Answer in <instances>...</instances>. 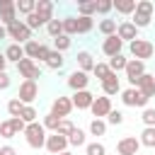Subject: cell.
<instances>
[{
    "instance_id": "obj_26",
    "label": "cell",
    "mask_w": 155,
    "mask_h": 155,
    "mask_svg": "<svg viewBox=\"0 0 155 155\" xmlns=\"http://www.w3.org/2000/svg\"><path fill=\"white\" fill-rule=\"evenodd\" d=\"M111 5H114V10H116L119 15H124V17H131V15L136 12V0H114Z\"/></svg>"
},
{
    "instance_id": "obj_12",
    "label": "cell",
    "mask_w": 155,
    "mask_h": 155,
    "mask_svg": "<svg viewBox=\"0 0 155 155\" xmlns=\"http://www.w3.org/2000/svg\"><path fill=\"white\" fill-rule=\"evenodd\" d=\"M111 109H114V107H111V99L104 97V94H102V97H94V102H92V107H90V111H92L94 119H107Z\"/></svg>"
},
{
    "instance_id": "obj_28",
    "label": "cell",
    "mask_w": 155,
    "mask_h": 155,
    "mask_svg": "<svg viewBox=\"0 0 155 155\" xmlns=\"http://www.w3.org/2000/svg\"><path fill=\"white\" fill-rule=\"evenodd\" d=\"M63 63H65V56L51 48V53H48V58H46V63H44V65H46L48 70H61V68H63Z\"/></svg>"
},
{
    "instance_id": "obj_56",
    "label": "cell",
    "mask_w": 155,
    "mask_h": 155,
    "mask_svg": "<svg viewBox=\"0 0 155 155\" xmlns=\"http://www.w3.org/2000/svg\"><path fill=\"white\" fill-rule=\"evenodd\" d=\"M138 155H140V153H138Z\"/></svg>"
},
{
    "instance_id": "obj_52",
    "label": "cell",
    "mask_w": 155,
    "mask_h": 155,
    "mask_svg": "<svg viewBox=\"0 0 155 155\" xmlns=\"http://www.w3.org/2000/svg\"><path fill=\"white\" fill-rule=\"evenodd\" d=\"M5 68H7V58H5V53L0 51V73H5Z\"/></svg>"
},
{
    "instance_id": "obj_32",
    "label": "cell",
    "mask_w": 155,
    "mask_h": 155,
    "mask_svg": "<svg viewBox=\"0 0 155 155\" xmlns=\"http://www.w3.org/2000/svg\"><path fill=\"white\" fill-rule=\"evenodd\" d=\"M70 46H73V39H70V36H65V34H61V36H56V39H53V51H58V53L70 51Z\"/></svg>"
},
{
    "instance_id": "obj_42",
    "label": "cell",
    "mask_w": 155,
    "mask_h": 155,
    "mask_svg": "<svg viewBox=\"0 0 155 155\" xmlns=\"http://www.w3.org/2000/svg\"><path fill=\"white\" fill-rule=\"evenodd\" d=\"M22 109H24V104H22L17 97H12V99L7 102V114H10V119H12V116H19Z\"/></svg>"
},
{
    "instance_id": "obj_19",
    "label": "cell",
    "mask_w": 155,
    "mask_h": 155,
    "mask_svg": "<svg viewBox=\"0 0 155 155\" xmlns=\"http://www.w3.org/2000/svg\"><path fill=\"white\" fill-rule=\"evenodd\" d=\"M136 87H138L148 99H153V97H155V78H153V73H145V75L138 80V85H136Z\"/></svg>"
},
{
    "instance_id": "obj_2",
    "label": "cell",
    "mask_w": 155,
    "mask_h": 155,
    "mask_svg": "<svg viewBox=\"0 0 155 155\" xmlns=\"http://www.w3.org/2000/svg\"><path fill=\"white\" fill-rule=\"evenodd\" d=\"M46 128L39 124V121H34V124H27V128H24V140H27V145L29 148H34V150H39V148H44L46 145Z\"/></svg>"
},
{
    "instance_id": "obj_9",
    "label": "cell",
    "mask_w": 155,
    "mask_h": 155,
    "mask_svg": "<svg viewBox=\"0 0 155 155\" xmlns=\"http://www.w3.org/2000/svg\"><path fill=\"white\" fill-rule=\"evenodd\" d=\"M140 153V140L136 136H124L116 143V155H138Z\"/></svg>"
},
{
    "instance_id": "obj_49",
    "label": "cell",
    "mask_w": 155,
    "mask_h": 155,
    "mask_svg": "<svg viewBox=\"0 0 155 155\" xmlns=\"http://www.w3.org/2000/svg\"><path fill=\"white\" fill-rule=\"evenodd\" d=\"M10 124H12V128H15V133H17V136H19V133H24V128H27V124H24L19 116H12V119H10Z\"/></svg>"
},
{
    "instance_id": "obj_29",
    "label": "cell",
    "mask_w": 155,
    "mask_h": 155,
    "mask_svg": "<svg viewBox=\"0 0 155 155\" xmlns=\"http://www.w3.org/2000/svg\"><path fill=\"white\" fill-rule=\"evenodd\" d=\"M126 63H128V58H126L124 53H116V56H111V58H109V63H107V65H109V70H111V73H116V75H119V73H124Z\"/></svg>"
},
{
    "instance_id": "obj_21",
    "label": "cell",
    "mask_w": 155,
    "mask_h": 155,
    "mask_svg": "<svg viewBox=\"0 0 155 155\" xmlns=\"http://www.w3.org/2000/svg\"><path fill=\"white\" fill-rule=\"evenodd\" d=\"M53 0H36V7H34V12L39 15V17H44L46 22H51L53 19Z\"/></svg>"
},
{
    "instance_id": "obj_46",
    "label": "cell",
    "mask_w": 155,
    "mask_h": 155,
    "mask_svg": "<svg viewBox=\"0 0 155 155\" xmlns=\"http://www.w3.org/2000/svg\"><path fill=\"white\" fill-rule=\"evenodd\" d=\"M114 10V5H111V0H97V15H102V17H109V12Z\"/></svg>"
},
{
    "instance_id": "obj_35",
    "label": "cell",
    "mask_w": 155,
    "mask_h": 155,
    "mask_svg": "<svg viewBox=\"0 0 155 155\" xmlns=\"http://www.w3.org/2000/svg\"><path fill=\"white\" fill-rule=\"evenodd\" d=\"M58 124H61V119H58L56 114H51V111L41 119V126L46 128V133H48V131H51V133H56V131H58Z\"/></svg>"
},
{
    "instance_id": "obj_17",
    "label": "cell",
    "mask_w": 155,
    "mask_h": 155,
    "mask_svg": "<svg viewBox=\"0 0 155 155\" xmlns=\"http://www.w3.org/2000/svg\"><path fill=\"white\" fill-rule=\"evenodd\" d=\"M70 102H73V109H90L92 107V102H94V94L90 92V90H80V92H73V97H70Z\"/></svg>"
},
{
    "instance_id": "obj_45",
    "label": "cell",
    "mask_w": 155,
    "mask_h": 155,
    "mask_svg": "<svg viewBox=\"0 0 155 155\" xmlns=\"http://www.w3.org/2000/svg\"><path fill=\"white\" fill-rule=\"evenodd\" d=\"M140 121H143L145 126H155V109H153V107H145V109L140 111Z\"/></svg>"
},
{
    "instance_id": "obj_30",
    "label": "cell",
    "mask_w": 155,
    "mask_h": 155,
    "mask_svg": "<svg viewBox=\"0 0 155 155\" xmlns=\"http://www.w3.org/2000/svg\"><path fill=\"white\" fill-rule=\"evenodd\" d=\"M140 145L143 148H155V126H145L143 131H140Z\"/></svg>"
},
{
    "instance_id": "obj_20",
    "label": "cell",
    "mask_w": 155,
    "mask_h": 155,
    "mask_svg": "<svg viewBox=\"0 0 155 155\" xmlns=\"http://www.w3.org/2000/svg\"><path fill=\"white\" fill-rule=\"evenodd\" d=\"M75 61H78V70H82V73H92V68H94V63H97L90 51H78Z\"/></svg>"
},
{
    "instance_id": "obj_51",
    "label": "cell",
    "mask_w": 155,
    "mask_h": 155,
    "mask_svg": "<svg viewBox=\"0 0 155 155\" xmlns=\"http://www.w3.org/2000/svg\"><path fill=\"white\" fill-rule=\"evenodd\" d=\"M0 155H17V150L12 145H0Z\"/></svg>"
},
{
    "instance_id": "obj_53",
    "label": "cell",
    "mask_w": 155,
    "mask_h": 155,
    "mask_svg": "<svg viewBox=\"0 0 155 155\" xmlns=\"http://www.w3.org/2000/svg\"><path fill=\"white\" fill-rule=\"evenodd\" d=\"M2 39H7V29L0 24V41H2Z\"/></svg>"
},
{
    "instance_id": "obj_48",
    "label": "cell",
    "mask_w": 155,
    "mask_h": 155,
    "mask_svg": "<svg viewBox=\"0 0 155 155\" xmlns=\"http://www.w3.org/2000/svg\"><path fill=\"white\" fill-rule=\"evenodd\" d=\"M48 53H51V48H48L46 44H41V46H39V53H36V58H34V63H46Z\"/></svg>"
},
{
    "instance_id": "obj_41",
    "label": "cell",
    "mask_w": 155,
    "mask_h": 155,
    "mask_svg": "<svg viewBox=\"0 0 155 155\" xmlns=\"http://www.w3.org/2000/svg\"><path fill=\"white\" fill-rule=\"evenodd\" d=\"M85 155H107V148H104V143L94 140V143H87L85 145Z\"/></svg>"
},
{
    "instance_id": "obj_11",
    "label": "cell",
    "mask_w": 155,
    "mask_h": 155,
    "mask_svg": "<svg viewBox=\"0 0 155 155\" xmlns=\"http://www.w3.org/2000/svg\"><path fill=\"white\" fill-rule=\"evenodd\" d=\"M70 111H73V102H70V97H63V94H58V97L51 102V114H56L58 119H65V116H70Z\"/></svg>"
},
{
    "instance_id": "obj_31",
    "label": "cell",
    "mask_w": 155,
    "mask_h": 155,
    "mask_svg": "<svg viewBox=\"0 0 155 155\" xmlns=\"http://www.w3.org/2000/svg\"><path fill=\"white\" fill-rule=\"evenodd\" d=\"M90 136H94V138L107 136V121L104 119H92L90 121Z\"/></svg>"
},
{
    "instance_id": "obj_54",
    "label": "cell",
    "mask_w": 155,
    "mask_h": 155,
    "mask_svg": "<svg viewBox=\"0 0 155 155\" xmlns=\"http://www.w3.org/2000/svg\"><path fill=\"white\" fill-rule=\"evenodd\" d=\"M61 155H73V153H70V150H65V153H61Z\"/></svg>"
},
{
    "instance_id": "obj_43",
    "label": "cell",
    "mask_w": 155,
    "mask_h": 155,
    "mask_svg": "<svg viewBox=\"0 0 155 155\" xmlns=\"http://www.w3.org/2000/svg\"><path fill=\"white\" fill-rule=\"evenodd\" d=\"M104 121H107V126H119V124H124V111L111 109V111H109V116H107Z\"/></svg>"
},
{
    "instance_id": "obj_50",
    "label": "cell",
    "mask_w": 155,
    "mask_h": 155,
    "mask_svg": "<svg viewBox=\"0 0 155 155\" xmlns=\"http://www.w3.org/2000/svg\"><path fill=\"white\" fill-rule=\"evenodd\" d=\"M10 85H12V78L7 75V70L0 73V90H10Z\"/></svg>"
},
{
    "instance_id": "obj_36",
    "label": "cell",
    "mask_w": 155,
    "mask_h": 155,
    "mask_svg": "<svg viewBox=\"0 0 155 155\" xmlns=\"http://www.w3.org/2000/svg\"><path fill=\"white\" fill-rule=\"evenodd\" d=\"M15 7H17V15H31L34 12V7H36V0H17L15 2Z\"/></svg>"
},
{
    "instance_id": "obj_10",
    "label": "cell",
    "mask_w": 155,
    "mask_h": 155,
    "mask_svg": "<svg viewBox=\"0 0 155 155\" xmlns=\"http://www.w3.org/2000/svg\"><path fill=\"white\" fill-rule=\"evenodd\" d=\"M51 155H61V153H65L68 150V138L65 136H61V133H51V136H46V145H44Z\"/></svg>"
},
{
    "instance_id": "obj_1",
    "label": "cell",
    "mask_w": 155,
    "mask_h": 155,
    "mask_svg": "<svg viewBox=\"0 0 155 155\" xmlns=\"http://www.w3.org/2000/svg\"><path fill=\"white\" fill-rule=\"evenodd\" d=\"M153 15H155V5L150 0H138L136 2V12L131 15V24L140 31V29L153 24Z\"/></svg>"
},
{
    "instance_id": "obj_15",
    "label": "cell",
    "mask_w": 155,
    "mask_h": 155,
    "mask_svg": "<svg viewBox=\"0 0 155 155\" xmlns=\"http://www.w3.org/2000/svg\"><path fill=\"white\" fill-rule=\"evenodd\" d=\"M116 36H119L124 44H126V41L131 44V41L138 39V29L131 24V19H124V22H119V27H116Z\"/></svg>"
},
{
    "instance_id": "obj_27",
    "label": "cell",
    "mask_w": 155,
    "mask_h": 155,
    "mask_svg": "<svg viewBox=\"0 0 155 155\" xmlns=\"http://www.w3.org/2000/svg\"><path fill=\"white\" fill-rule=\"evenodd\" d=\"M61 22H63V34L65 36H78V17H73V15H65V17H61Z\"/></svg>"
},
{
    "instance_id": "obj_16",
    "label": "cell",
    "mask_w": 155,
    "mask_h": 155,
    "mask_svg": "<svg viewBox=\"0 0 155 155\" xmlns=\"http://www.w3.org/2000/svg\"><path fill=\"white\" fill-rule=\"evenodd\" d=\"M102 53L104 56H116V53H124V41L114 34V36H107V39H102Z\"/></svg>"
},
{
    "instance_id": "obj_25",
    "label": "cell",
    "mask_w": 155,
    "mask_h": 155,
    "mask_svg": "<svg viewBox=\"0 0 155 155\" xmlns=\"http://www.w3.org/2000/svg\"><path fill=\"white\" fill-rule=\"evenodd\" d=\"M97 15V0H78V17Z\"/></svg>"
},
{
    "instance_id": "obj_24",
    "label": "cell",
    "mask_w": 155,
    "mask_h": 155,
    "mask_svg": "<svg viewBox=\"0 0 155 155\" xmlns=\"http://www.w3.org/2000/svg\"><path fill=\"white\" fill-rule=\"evenodd\" d=\"M82 145H87V136H85L82 128L75 126L70 131V136H68V148H82Z\"/></svg>"
},
{
    "instance_id": "obj_5",
    "label": "cell",
    "mask_w": 155,
    "mask_h": 155,
    "mask_svg": "<svg viewBox=\"0 0 155 155\" xmlns=\"http://www.w3.org/2000/svg\"><path fill=\"white\" fill-rule=\"evenodd\" d=\"M119 94H121L124 107H133V109H136V107H138V109H145V107H148V102H150V99H148L138 87H126V90H121Z\"/></svg>"
},
{
    "instance_id": "obj_34",
    "label": "cell",
    "mask_w": 155,
    "mask_h": 155,
    "mask_svg": "<svg viewBox=\"0 0 155 155\" xmlns=\"http://www.w3.org/2000/svg\"><path fill=\"white\" fill-rule=\"evenodd\" d=\"M24 24H27V27L34 31V29H41V27H46L48 22H46L44 17H39L36 12H31V15H27V17H24Z\"/></svg>"
},
{
    "instance_id": "obj_3",
    "label": "cell",
    "mask_w": 155,
    "mask_h": 155,
    "mask_svg": "<svg viewBox=\"0 0 155 155\" xmlns=\"http://www.w3.org/2000/svg\"><path fill=\"white\" fill-rule=\"evenodd\" d=\"M128 53H131V58H136V61H148V58H153L155 56V46H153V41H148V39H136V41H131L128 44Z\"/></svg>"
},
{
    "instance_id": "obj_38",
    "label": "cell",
    "mask_w": 155,
    "mask_h": 155,
    "mask_svg": "<svg viewBox=\"0 0 155 155\" xmlns=\"http://www.w3.org/2000/svg\"><path fill=\"white\" fill-rule=\"evenodd\" d=\"M92 29H94L92 17H78V34H90Z\"/></svg>"
},
{
    "instance_id": "obj_6",
    "label": "cell",
    "mask_w": 155,
    "mask_h": 155,
    "mask_svg": "<svg viewBox=\"0 0 155 155\" xmlns=\"http://www.w3.org/2000/svg\"><path fill=\"white\" fill-rule=\"evenodd\" d=\"M124 75H126L128 85L136 87L138 80L145 75V63H143V61H136V58H128V63H126V68H124Z\"/></svg>"
},
{
    "instance_id": "obj_8",
    "label": "cell",
    "mask_w": 155,
    "mask_h": 155,
    "mask_svg": "<svg viewBox=\"0 0 155 155\" xmlns=\"http://www.w3.org/2000/svg\"><path fill=\"white\" fill-rule=\"evenodd\" d=\"M17 73L24 78V80H39L44 73H41V68H39V63H34L31 58H22L19 63H17Z\"/></svg>"
},
{
    "instance_id": "obj_33",
    "label": "cell",
    "mask_w": 155,
    "mask_h": 155,
    "mask_svg": "<svg viewBox=\"0 0 155 155\" xmlns=\"http://www.w3.org/2000/svg\"><path fill=\"white\" fill-rule=\"evenodd\" d=\"M19 119H22L24 124H34V121H39V111H36V107H34V104H24Z\"/></svg>"
},
{
    "instance_id": "obj_13",
    "label": "cell",
    "mask_w": 155,
    "mask_h": 155,
    "mask_svg": "<svg viewBox=\"0 0 155 155\" xmlns=\"http://www.w3.org/2000/svg\"><path fill=\"white\" fill-rule=\"evenodd\" d=\"M12 22H17L15 0H0V24H2V27H10Z\"/></svg>"
},
{
    "instance_id": "obj_44",
    "label": "cell",
    "mask_w": 155,
    "mask_h": 155,
    "mask_svg": "<svg viewBox=\"0 0 155 155\" xmlns=\"http://www.w3.org/2000/svg\"><path fill=\"white\" fill-rule=\"evenodd\" d=\"M15 136H17V133H15L12 124H10V119H7V121H0V138L10 140V138H15Z\"/></svg>"
},
{
    "instance_id": "obj_18",
    "label": "cell",
    "mask_w": 155,
    "mask_h": 155,
    "mask_svg": "<svg viewBox=\"0 0 155 155\" xmlns=\"http://www.w3.org/2000/svg\"><path fill=\"white\" fill-rule=\"evenodd\" d=\"M99 85H102L104 97H109V99H111L114 94H119V92H121V80H119V75H116V73H111V75H109L104 82H99Z\"/></svg>"
},
{
    "instance_id": "obj_4",
    "label": "cell",
    "mask_w": 155,
    "mask_h": 155,
    "mask_svg": "<svg viewBox=\"0 0 155 155\" xmlns=\"http://www.w3.org/2000/svg\"><path fill=\"white\" fill-rule=\"evenodd\" d=\"M5 29H7V39H12V44L24 46L27 41H31V29L24 24V19H17V22H12V24L5 27Z\"/></svg>"
},
{
    "instance_id": "obj_47",
    "label": "cell",
    "mask_w": 155,
    "mask_h": 155,
    "mask_svg": "<svg viewBox=\"0 0 155 155\" xmlns=\"http://www.w3.org/2000/svg\"><path fill=\"white\" fill-rule=\"evenodd\" d=\"M73 128H75V124H73L70 119H61V124H58V131H56V133H61V136H65V138H68Z\"/></svg>"
},
{
    "instance_id": "obj_22",
    "label": "cell",
    "mask_w": 155,
    "mask_h": 155,
    "mask_svg": "<svg viewBox=\"0 0 155 155\" xmlns=\"http://www.w3.org/2000/svg\"><path fill=\"white\" fill-rule=\"evenodd\" d=\"M116 27H119V22L111 19V17H104V19L97 22V31H99L104 39H107V36H114V34H116Z\"/></svg>"
},
{
    "instance_id": "obj_40",
    "label": "cell",
    "mask_w": 155,
    "mask_h": 155,
    "mask_svg": "<svg viewBox=\"0 0 155 155\" xmlns=\"http://www.w3.org/2000/svg\"><path fill=\"white\" fill-rule=\"evenodd\" d=\"M39 46H41V44H39L36 39L27 41V44L22 46V48H24V58H31V61H34V58H36V53H39Z\"/></svg>"
},
{
    "instance_id": "obj_23",
    "label": "cell",
    "mask_w": 155,
    "mask_h": 155,
    "mask_svg": "<svg viewBox=\"0 0 155 155\" xmlns=\"http://www.w3.org/2000/svg\"><path fill=\"white\" fill-rule=\"evenodd\" d=\"M2 53H5V58H7V63H15V65H17V63H19L22 58H24V48H22L19 44H7Z\"/></svg>"
},
{
    "instance_id": "obj_39",
    "label": "cell",
    "mask_w": 155,
    "mask_h": 155,
    "mask_svg": "<svg viewBox=\"0 0 155 155\" xmlns=\"http://www.w3.org/2000/svg\"><path fill=\"white\" fill-rule=\"evenodd\" d=\"M46 31H48V36H51V39H56V36H61V34H63V22L53 17V19H51V22L46 24Z\"/></svg>"
},
{
    "instance_id": "obj_55",
    "label": "cell",
    "mask_w": 155,
    "mask_h": 155,
    "mask_svg": "<svg viewBox=\"0 0 155 155\" xmlns=\"http://www.w3.org/2000/svg\"><path fill=\"white\" fill-rule=\"evenodd\" d=\"M153 78H155V73H153Z\"/></svg>"
},
{
    "instance_id": "obj_37",
    "label": "cell",
    "mask_w": 155,
    "mask_h": 155,
    "mask_svg": "<svg viewBox=\"0 0 155 155\" xmlns=\"http://www.w3.org/2000/svg\"><path fill=\"white\" fill-rule=\"evenodd\" d=\"M92 75H94L99 82H104V80L111 75V70H109V65H107V63H94V68H92Z\"/></svg>"
},
{
    "instance_id": "obj_7",
    "label": "cell",
    "mask_w": 155,
    "mask_h": 155,
    "mask_svg": "<svg viewBox=\"0 0 155 155\" xmlns=\"http://www.w3.org/2000/svg\"><path fill=\"white\" fill-rule=\"evenodd\" d=\"M39 97V82L34 80H22L19 90H17V99L22 104H34V99Z\"/></svg>"
},
{
    "instance_id": "obj_14",
    "label": "cell",
    "mask_w": 155,
    "mask_h": 155,
    "mask_svg": "<svg viewBox=\"0 0 155 155\" xmlns=\"http://www.w3.org/2000/svg\"><path fill=\"white\" fill-rule=\"evenodd\" d=\"M87 85H90V75L87 73H82V70H73L70 75H68V87L73 90V92H80V90H87Z\"/></svg>"
}]
</instances>
